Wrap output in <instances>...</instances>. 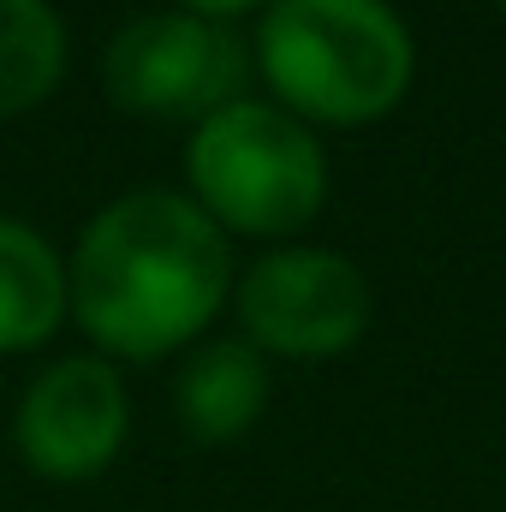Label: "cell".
I'll list each match as a JSON object with an SVG mask.
<instances>
[{"mask_svg":"<svg viewBox=\"0 0 506 512\" xmlns=\"http://www.w3.org/2000/svg\"><path fill=\"white\" fill-rule=\"evenodd\" d=\"M233 286L227 233L197 197L131 191L108 203L66 268L72 316L120 358H161L221 310Z\"/></svg>","mask_w":506,"mask_h":512,"instance_id":"1","label":"cell"},{"mask_svg":"<svg viewBox=\"0 0 506 512\" xmlns=\"http://www.w3.org/2000/svg\"><path fill=\"white\" fill-rule=\"evenodd\" d=\"M256 66L286 114L364 126L411 84V30L387 0H268Z\"/></svg>","mask_w":506,"mask_h":512,"instance_id":"2","label":"cell"},{"mask_svg":"<svg viewBox=\"0 0 506 512\" xmlns=\"http://www.w3.org/2000/svg\"><path fill=\"white\" fill-rule=\"evenodd\" d=\"M191 191L221 233H292L322 209L328 161L316 131L274 102H227L197 120L191 149Z\"/></svg>","mask_w":506,"mask_h":512,"instance_id":"3","label":"cell"},{"mask_svg":"<svg viewBox=\"0 0 506 512\" xmlns=\"http://www.w3.org/2000/svg\"><path fill=\"white\" fill-rule=\"evenodd\" d=\"M245 84V48L221 18H203L191 6L143 12L120 24L108 42V96L126 114L149 120H209L215 108L239 102Z\"/></svg>","mask_w":506,"mask_h":512,"instance_id":"4","label":"cell"},{"mask_svg":"<svg viewBox=\"0 0 506 512\" xmlns=\"http://www.w3.org/2000/svg\"><path fill=\"white\" fill-rule=\"evenodd\" d=\"M239 316L256 352H280L304 364L340 358L370 328V280L340 251L286 245L245 268Z\"/></svg>","mask_w":506,"mask_h":512,"instance_id":"5","label":"cell"},{"mask_svg":"<svg viewBox=\"0 0 506 512\" xmlns=\"http://www.w3.org/2000/svg\"><path fill=\"white\" fill-rule=\"evenodd\" d=\"M126 441V387L102 358H60L18 399V453L36 477H96Z\"/></svg>","mask_w":506,"mask_h":512,"instance_id":"6","label":"cell"},{"mask_svg":"<svg viewBox=\"0 0 506 512\" xmlns=\"http://www.w3.org/2000/svg\"><path fill=\"white\" fill-rule=\"evenodd\" d=\"M268 405V364L251 340H209L191 352V364L173 382L179 429L203 447H221L245 435Z\"/></svg>","mask_w":506,"mask_h":512,"instance_id":"7","label":"cell"},{"mask_svg":"<svg viewBox=\"0 0 506 512\" xmlns=\"http://www.w3.org/2000/svg\"><path fill=\"white\" fill-rule=\"evenodd\" d=\"M66 304L72 292H66V268L54 245L36 227L0 215V352L42 346L60 328Z\"/></svg>","mask_w":506,"mask_h":512,"instance_id":"8","label":"cell"},{"mask_svg":"<svg viewBox=\"0 0 506 512\" xmlns=\"http://www.w3.org/2000/svg\"><path fill=\"white\" fill-rule=\"evenodd\" d=\"M66 66V30L48 0H0V120L36 108Z\"/></svg>","mask_w":506,"mask_h":512,"instance_id":"9","label":"cell"},{"mask_svg":"<svg viewBox=\"0 0 506 512\" xmlns=\"http://www.w3.org/2000/svg\"><path fill=\"white\" fill-rule=\"evenodd\" d=\"M191 12H203V18H227V12H245V6H256V0H185Z\"/></svg>","mask_w":506,"mask_h":512,"instance_id":"10","label":"cell"},{"mask_svg":"<svg viewBox=\"0 0 506 512\" xmlns=\"http://www.w3.org/2000/svg\"><path fill=\"white\" fill-rule=\"evenodd\" d=\"M501 6H506V0H501Z\"/></svg>","mask_w":506,"mask_h":512,"instance_id":"11","label":"cell"}]
</instances>
